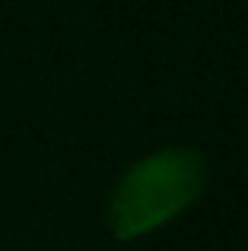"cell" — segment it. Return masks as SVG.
I'll use <instances>...</instances> for the list:
<instances>
[{
    "mask_svg": "<svg viewBox=\"0 0 248 251\" xmlns=\"http://www.w3.org/2000/svg\"><path fill=\"white\" fill-rule=\"evenodd\" d=\"M204 184V166L188 150H166L137 162L121 178L108 220L118 239H134L162 226L194 201Z\"/></svg>",
    "mask_w": 248,
    "mask_h": 251,
    "instance_id": "cell-1",
    "label": "cell"
}]
</instances>
